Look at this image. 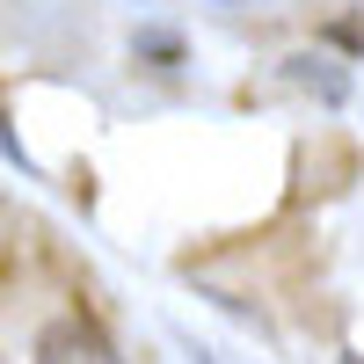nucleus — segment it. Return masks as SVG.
<instances>
[{"label": "nucleus", "instance_id": "obj_1", "mask_svg": "<svg viewBox=\"0 0 364 364\" xmlns=\"http://www.w3.org/2000/svg\"><path fill=\"white\" fill-rule=\"evenodd\" d=\"M37 364H124V357H117V343L102 336L95 321L73 314V321H51L37 336Z\"/></svg>", "mask_w": 364, "mask_h": 364}, {"label": "nucleus", "instance_id": "obj_5", "mask_svg": "<svg viewBox=\"0 0 364 364\" xmlns=\"http://www.w3.org/2000/svg\"><path fill=\"white\" fill-rule=\"evenodd\" d=\"M343 364H364V357H343Z\"/></svg>", "mask_w": 364, "mask_h": 364}, {"label": "nucleus", "instance_id": "obj_2", "mask_svg": "<svg viewBox=\"0 0 364 364\" xmlns=\"http://www.w3.org/2000/svg\"><path fill=\"white\" fill-rule=\"evenodd\" d=\"M284 80L306 87V95H321V102H343V95H350V73H336V66H328V58H314V51L284 58Z\"/></svg>", "mask_w": 364, "mask_h": 364}, {"label": "nucleus", "instance_id": "obj_6", "mask_svg": "<svg viewBox=\"0 0 364 364\" xmlns=\"http://www.w3.org/2000/svg\"><path fill=\"white\" fill-rule=\"evenodd\" d=\"M226 8H233V0H226Z\"/></svg>", "mask_w": 364, "mask_h": 364}, {"label": "nucleus", "instance_id": "obj_3", "mask_svg": "<svg viewBox=\"0 0 364 364\" xmlns=\"http://www.w3.org/2000/svg\"><path fill=\"white\" fill-rule=\"evenodd\" d=\"M132 51H146V58H168V66H175V58H182V44L168 37V29H146V37H139Z\"/></svg>", "mask_w": 364, "mask_h": 364}, {"label": "nucleus", "instance_id": "obj_4", "mask_svg": "<svg viewBox=\"0 0 364 364\" xmlns=\"http://www.w3.org/2000/svg\"><path fill=\"white\" fill-rule=\"evenodd\" d=\"M0 154H15V161H22V146H15V132H8V124H0Z\"/></svg>", "mask_w": 364, "mask_h": 364}]
</instances>
